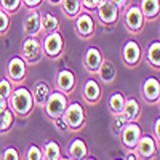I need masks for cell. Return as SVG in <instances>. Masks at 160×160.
Listing matches in <instances>:
<instances>
[{"label": "cell", "instance_id": "obj_15", "mask_svg": "<svg viewBox=\"0 0 160 160\" xmlns=\"http://www.w3.org/2000/svg\"><path fill=\"white\" fill-rule=\"evenodd\" d=\"M56 87L61 93L64 95H69V93L74 91V87H75V75L69 71V69H64L58 74L56 77Z\"/></svg>", "mask_w": 160, "mask_h": 160}, {"label": "cell", "instance_id": "obj_10", "mask_svg": "<svg viewBox=\"0 0 160 160\" xmlns=\"http://www.w3.org/2000/svg\"><path fill=\"white\" fill-rule=\"evenodd\" d=\"M75 31L78 34V37L82 38H88L95 32V21L88 15V13H78L75 16Z\"/></svg>", "mask_w": 160, "mask_h": 160}, {"label": "cell", "instance_id": "obj_16", "mask_svg": "<svg viewBox=\"0 0 160 160\" xmlns=\"http://www.w3.org/2000/svg\"><path fill=\"white\" fill-rule=\"evenodd\" d=\"M102 59H104V58H102V55H101L99 48L90 47V48L87 50V53H85V56H83V64H85V68H87L90 72H98Z\"/></svg>", "mask_w": 160, "mask_h": 160}, {"label": "cell", "instance_id": "obj_43", "mask_svg": "<svg viewBox=\"0 0 160 160\" xmlns=\"http://www.w3.org/2000/svg\"><path fill=\"white\" fill-rule=\"evenodd\" d=\"M48 2H50V3H53V5H56V3H59V2H61V0H48Z\"/></svg>", "mask_w": 160, "mask_h": 160}, {"label": "cell", "instance_id": "obj_18", "mask_svg": "<svg viewBox=\"0 0 160 160\" xmlns=\"http://www.w3.org/2000/svg\"><path fill=\"white\" fill-rule=\"evenodd\" d=\"M139 112H141L139 102L135 98H125L123 109H122V112H120V114L125 117L127 122H136L138 117H139Z\"/></svg>", "mask_w": 160, "mask_h": 160}, {"label": "cell", "instance_id": "obj_35", "mask_svg": "<svg viewBox=\"0 0 160 160\" xmlns=\"http://www.w3.org/2000/svg\"><path fill=\"white\" fill-rule=\"evenodd\" d=\"M99 2L101 0H80V5H82L83 8H88V10H96Z\"/></svg>", "mask_w": 160, "mask_h": 160}, {"label": "cell", "instance_id": "obj_33", "mask_svg": "<svg viewBox=\"0 0 160 160\" xmlns=\"http://www.w3.org/2000/svg\"><path fill=\"white\" fill-rule=\"evenodd\" d=\"M10 28V16H8V13L3 11V10H0V35H3Z\"/></svg>", "mask_w": 160, "mask_h": 160}, {"label": "cell", "instance_id": "obj_25", "mask_svg": "<svg viewBox=\"0 0 160 160\" xmlns=\"http://www.w3.org/2000/svg\"><path fill=\"white\" fill-rule=\"evenodd\" d=\"M40 24H42V31H45L47 34L55 32L59 28V21L55 15H50V13H45V15L40 16Z\"/></svg>", "mask_w": 160, "mask_h": 160}, {"label": "cell", "instance_id": "obj_17", "mask_svg": "<svg viewBox=\"0 0 160 160\" xmlns=\"http://www.w3.org/2000/svg\"><path fill=\"white\" fill-rule=\"evenodd\" d=\"M83 98L90 104H95V102L99 101V98H101V87H99V83L96 82L95 78H90V80H87V82L83 83Z\"/></svg>", "mask_w": 160, "mask_h": 160}, {"label": "cell", "instance_id": "obj_12", "mask_svg": "<svg viewBox=\"0 0 160 160\" xmlns=\"http://www.w3.org/2000/svg\"><path fill=\"white\" fill-rule=\"evenodd\" d=\"M122 58H123V62L127 66H136L141 61V47L138 45V42L128 40V42L123 45Z\"/></svg>", "mask_w": 160, "mask_h": 160}, {"label": "cell", "instance_id": "obj_23", "mask_svg": "<svg viewBox=\"0 0 160 160\" xmlns=\"http://www.w3.org/2000/svg\"><path fill=\"white\" fill-rule=\"evenodd\" d=\"M59 5H61L62 13L68 18H75L78 13H80V8H82L80 0H61Z\"/></svg>", "mask_w": 160, "mask_h": 160}, {"label": "cell", "instance_id": "obj_19", "mask_svg": "<svg viewBox=\"0 0 160 160\" xmlns=\"http://www.w3.org/2000/svg\"><path fill=\"white\" fill-rule=\"evenodd\" d=\"M50 85L47 82H42V80H38V82L34 85V93H32V98H34V104H38V106H43L45 101L48 99L50 96Z\"/></svg>", "mask_w": 160, "mask_h": 160}, {"label": "cell", "instance_id": "obj_36", "mask_svg": "<svg viewBox=\"0 0 160 160\" xmlns=\"http://www.w3.org/2000/svg\"><path fill=\"white\" fill-rule=\"evenodd\" d=\"M53 122H55V127H56V130H59V131H66V130H69V128H68V125H66V122H64V118H62V117H59V118H55Z\"/></svg>", "mask_w": 160, "mask_h": 160}, {"label": "cell", "instance_id": "obj_20", "mask_svg": "<svg viewBox=\"0 0 160 160\" xmlns=\"http://www.w3.org/2000/svg\"><path fill=\"white\" fill-rule=\"evenodd\" d=\"M139 10H141V13H142V16H144V18L154 19V18L158 16L160 3H158V0H141Z\"/></svg>", "mask_w": 160, "mask_h": 160}, {"label": "cell", "instance_id": "obj_39", "mask_svg": "<svg viewBox=\"0 0 160 160\" xmlns=\"http://www.w3.org/2000/svg\"><path fill=\"white\" fill-rule=\"evenodd\" d=\"M111 2L120 10V8H123L125 5H127V2H128V0H111Z\"/></svg>", "mask_w": 160, "mask_h": 160}, {"label": "cell", "instance_id": "obj_2", "mask_svg": "<svg viewBox=\"0 0 160 160\" xmlns=\"http://www.w3.org/2000/svg\"><path fill=\"white\" fill-rule=\"evenodd\" d=\"M43 108H45V114L51 120L59 118V117H62L66 108H68V96H66L64 93H61L59 90L58 91H51L48 99L43 104Z\"/></svg>", "mask_w": 160, "mask_h": 160}, {"label": "cell", "instance_id": "obj_24", "mask_svg": "<svg viewBox=\"0 0 160 160\" xmlns=\"http://www.w3.org/2000/svg\"><path fill=\"white\" fill-rule=\"evenodd\" d=\"M146 56H148V62L152 66L154 69H158L160 68V42H152L148 48V53H146Z\"/></svg>", "mask_w": 160, "mask_h": 160}, {"label": "cell", "instance_id": "obj_13", "mask_svg": "<svg viewBox=\"0 0 160 160\" xmlns=\"http://www.w3.org/2000/svg\"><path fill=\"white\" fill-rule=\"evenodd\" d=\"M22 26H24V32L28 34L29 37L38 35L40 32H42V24H40V13H38L35 8H32V10L28 13V15H26Z\"/></svg>", "mask_w": 160, "mask_h": 160}, {"label": "cell", "instance_id": "obj_38", "mask_svg": "<svg viewBox=\"0 0 160 160\" xmlns=\"http://www.w3.org/2000/svg\"><path fill=\"white\" fill-rule=\"evenodd\" d=\"M154 133H155L157 141H158V139H160V118H157L155 123H154Z\"/></svg>", "mask_w": 160, "mask_h": 160}, {"label": "cell", "instance_id": "obj_22", "mask_svg": "<svg viewBox=\"0 0 160 160\" xmlns=\"http://www.w3.org/2000/svg\"><path fill=\"white\" fill-rule=\"evenodd\" d=\"M69 154L72 158L75 160H82L83 157H87L88 149H87V144L83 139H74L69 146Z\"/></svg>", "mask_w": 160, "mask_h": 160}, {"label": "cell", "instance_id": "obj_4", "mask_svg": "<svg viewBox=\"0 0 160 160\" xmlns=\"http://www.w3.org/2000/svg\"><path fill=\"white\" fill-rule=\"evenodd\" d=\"M62 48H64V40L58 31L47 34V37L43 40V45H42V51L48 58H51V59L58 58L62 53Z\"/></svg>", "mask_w": 160, "mask_h": 160}, {"label": "cell", "instance_id": "obj_8", "mask_svg": "<svg viewBox=\"0 0 160 160\" xmlns=\"http://www.w3.org/2000/svg\"><path fill=\"white\" fill-rule=\"evenodd\" d=\"M26 62L21 56H13L10 61H8V66H7V75L11 82H22L24 77H26Z\"/></svg>", "mask_w": 160, "mask_h": 160}, {"label": "cell", "instance_id": "obj_6", "mask_svg": "<svg viewBox=\"0 0 160 160\" xmlns=\"http://www.w3.org/2000/svg\"><path fill=\"white\" fill-rule=\"evenodd\" d=\"M139 138H141V128L136 125V122H128L123 127V130L120 131V139H122L123 148L130 151L136 148Z\"/></svg>", "mask_w": 160, "mask_h": 160}, {"label": "cell", "instance_id": "obj_1", "mask_svg": "<svg viewBox=\"0 0 160 160\" xmlns=\"http://www.w3.org/2000/svg\"><path fill=\"white\" fill-rule=\"evenodd\" d=\"M10 102V109L13 111L15 115H29L34 109V98H32V93L28 88H16L11 91V95L8 98Z\"/></svg>", "mask_w": 160, "mask_h": 160}, {"label": "cell", "instance_id": "obj_28", "mask_svg": "<svg viewBox=\"0 0 160 160\" xmlns=\"http://www.w3.org/2000/svg\"><path fill=\"white\" fill-rule=\"evenodd\" d=\"M13 120H15V114L11 109H5L3 112H0V131H8L13 125Z\"/></svg>", "mask_w": 160, "mask_h": 160}, {"label": "cell", "instance_id": "obj_9", "mask_svg": "<svg viewBox=\"0 0 160 160\" xmlns=\"http://www.w3.org/2000/svg\"><path fill=\"white\" fill-rule=\"evenodd\" d=\"M96 13H98V18L104 24H114L118 16V8L111 0H101L99 5L96 7Z\"/></svg>", "mask_w": 160, "mask_h": 160}, {"label": "cell", "instance_id": "obj_30", "mask_svg": "<svg viewBox=\"0 0 160 160\" xmlns=\"http://www.w3.org/2000/svg\"><path fill=\"white\" fill-rule=\"evenodd\" d=\"M26 160H43V152L38 146L32 144L29 146L28 152H26Z\"/></svg>", "mask_w": 160, "mask_h": 160}, {"label": "cell", "instance_id": "obj_41", "mask_svg": "<svg viewBox=\"0 0 160 160\" xmlns=\"http://www.w3.org/2000/svg\"><path fill=\"white\" fill-rule=\"evenodd\" d=\"M125 160H138V155L133 152V149H131V152L127 154V158H125Z\"/></svg>", "mask_w": 160, "mask_h": 160}, {"label": "cell", "instance_id": "obj_32", "mask_svg": "<svg viewBox=\"0 0 160 160\" xmlns=\"http://www.w3.org/2000/svg\"><path fill=\"white\" fill-rule=\"evenodd\" d=\"M127 123H128V122L125 120V117H123L122 114H115V118H114V125H112V130H114V133H115V135H118V133L123 130V127H125Z\"/></svg>", "mask_w": 160, "mask_h": 160}, {"label": "cell", "instance_id": "obj_3", "mask_svg": "<svg viewBox=\"0 0 160 160\" xmlns=\"http://www.w3.org/2000/svg\"><path fill=\"white\" fill-rule=\"evenodd\" d=\"M62 118L69 130H74V131L80 130L85 123V111L82 108V104H78V102L68 104V108H66L62 114Z\"/></svg>", "mask_w": 160, "mask_h": 160}, {"label": "cell", "instance_id": "obj_40", "mask_svg": "<svg viewBox=\"0 0 160 160\" xmlns=\"http://www.w3.org/2000/svg\"><path fill=\"white\" fill-rule=\"evenodd\" d=\"M7 108H8V99H5V98L0 96V112H3Z\"/></svg>", "mask_w": 160, "mask_h": 160}, {"label": "cell", "instance_id": "obj_14", "mask_svg": "<svg viewBox=\"0 0 160 160\" xmlns=\"http://www.w3.org/2000/svg\"><path fill=\"white\" fill-rule=\"evenodd\" d=\"M141 95L148 102H158V98H160L158 80L154 78V77L146 78V82L142 83V88H141Z\"/></svg>", "mask_w": 160, "mask_h": 160}, {"label": "cell", "instance_id": "obj_26", "mask_svg": "<svg viewBox=\"0 0 160 160\" xmlns=\"http://www.w3.org/2000/svg\"><path fill=\"white\" fill-rule=\"evenodd\" d=\"M43 152V160H58L61 157V149H59V144L55 141H48L45 144V149Z\"/></svg>", "mask_w": 160, "mask_h": 160}, {"label": "cell", "instance_id": "obj_31", "mask_svg": "<svg viewBox=\"0 0 160 160\" xmlns=\"http://www.w3.org/2000/svg\"><path fill=\"white\" fill-rule=\"evenodd\" d=\"M11 91H13V87H11V82L8 78H2L0 80V96L8 99L10 95H11Z\"/></svg>", "mask_w": 160, "mask_h": 160}, {"label": "cell", "instance_id": "obj_21", "mask_svg": "<svg viewBox=\"0 0 160 160\" xmlns=\"http://www.w3.org/2000/svg\"><path fill=\"white\" fill-rule=\"evenodd\" d=\"M98 74H99V78L102 80L104 83H111L112 80L115 78V68H114V64L108 59H102L101 61V66H99V69H98Z\"/></svg>", "mask_w": 160, "mask_h": 160}, {"label": "cell", "instance_id": "obj_11", "mask_svg": "<svg viewBox=\"0 0 160 160\" xmlns=\"http://www.w3.org/2000/svg\"><path fill=\"white\" fill-rule=\"evenodd\" d=\"M125 26L131 32H139L144 26V16L139 10V7H130L125 11Z\"/></svg>", "mask_w": 160, "mask_h": 160}, {"label": "cell", "instance_id": "obj_7", "mask_svg": "<svg viewBox=\"0 0 160 160\" xmlns=\"http://www.w3.org/2000/svg\"><path fill=\"white\" fill-rule=\"evenodd\" d=\"M136 155L138 158H142V160H152L157 154V142L152 136H142L139 138L138 144H136Z\"/></svg>", "mask_w": 160, "mask_h": 160}, {"label": "cell", "instance_id": "obj_34", "mask_svg": "<svg viewBox=\"0 0 160 160\" xmlns=\"http://www.w3.org/2000/svg\"><path fill=\"white\" fill-rule=\"evenodd\" d=\"M2 160H21V157H19V152L15 148H8V149L3 151Z\"/></svg>", "mask_w": 160, "mask_h": 160}, {"label": "cell", "instance_id": "obj_5", "mask_svg": "<svg viewBox=\"0 0 160 160\" xmlns=\"http://www.w3.org/2000/svg\"><path fill=\"white\" fill-rule=\"evenodd\" d=\"M42 45L35 37H28L22 43V59L29 64H34L42 58Z\"/></svg>", "mask_w": 160, "mask_h": 160}, {"label": "cell", "instance_id": "obj_37", "mask_svg": "<svg viewBox=\"0 0 160 160\" xmlns=\"http://www.w3.org/2000/svg\"><path fill=\"white\" fill-rule=\"evenodd\" d=\"M21 2H22L26 7H28V8H31V10H32V8H37L40 3L43 2V0H21Z\"/></svg>", "mask_w": 160, "mask_h": 160}, {"label": "cell", "instance_id": "obj_29", "mask_svg": "<svg viewBox=\"0 0 160 160\" xmlns=\"http://www.w3.org/2000/svg\"><path fill=\"white\" fill-rule=\"evenodd\" d=\"M21 0H0V7H2L3 11H7L8 15L10 13H16L18 8L21 7Z\"/></svg>", "mask_w": 160, "mask_h": 160}, {"label": "cell", "instance_id": "obj_44", "mask_svg": "<svg viewBox=\"0 0 160 160\" xmlns=\"http://www.w3.org/2000/svg\"><path fill=\"white\" fill-rule=\"evenodd\" d=\"M82 160H96V158H93V157H83Z\"/></svg>", "mask_w": 160, "mask_h": 160}, {"label": "cell", "instance_id": "obj_27", "mask_svg": "<svg viewBox=\"0 0 160 160\" xmlns=\"http://www.w3.org/2000/svg\"><path fill=\"white\" fill-rule=\"evenodd\" d=\"M123 104H125V96L122 95V93H114V95H111L109 98V109L112 111V114H120L123 109Z\"/></svg>", "mask_w": 160, "mask_h": 160}, {"label": "cell", "instance_id": "obj_42", "mask_svg": "<svg viewBox=\"0 0 160 160\" xmlns=\"http://www.w3.org/2000/svg\"><path fill=\"white\" fill-rule=\"evenodd\" d=\"M58 160H75V158H72V157H69V158L68 157H59Z\"/></svg>", "mask_w": 160, "mask_h": 160}, {"label": "cell", "instance_id": "obj_45", "mask_svg": "<svg viewBox=\"0 0 160 160\" xmlns=\"http://www.w3.org/2000/svg\"><path fill=\"white\" fill-rule=\"evenodd\" d=\"M117 160H120V158H117Z\"/></svg>", "mask_w": 160, "mask_h": 160}]
</instances>
